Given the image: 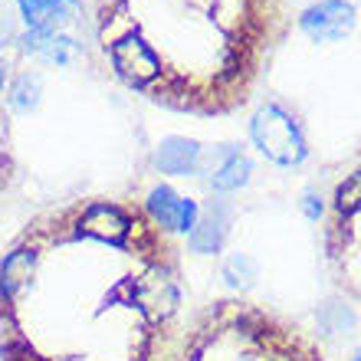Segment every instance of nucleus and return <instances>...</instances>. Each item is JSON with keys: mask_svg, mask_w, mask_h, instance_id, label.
Returning <instances> with one entry per match:
<instances>
[{"mask_svg": "<svg viewBox=\"0 0 361 361\" xmlns=\"http://www.w3.org/2000/svg\"><path fill=\"white\" fill-rule=\"evenodd\" d=\"M178 263L152 214L92 200L0 263V361H164Z\"/></svg>", "mask_w": 361, "mask_h": 361, "instance_id": "1", "label": "nucleus"}, {"mask_svg": "<svg viewBox=\"0 0 361 361\" xmlns=\"http://www.w3.org/2000/svg\"><path fill=\"white\" fill-rule=\"evenodd\" d=\"M178 361H322V352L259 305L220 302L184 335Z\"/></svg>", "mask_w": 361, "mask_h": 361, "instance_id": "2", "label": "nucleus"}, {"mask_svg": "<svg viewBox=\"0 0 361 361\" xmlns=\"http://www.w3.org/2000/svg\"><path fill=\"white\" fill-rule=\"evenodd\" d=\"M329 259L348 293L361 299V207L352 214H335L329 230Z\"/></svg>", "mask_w": 361, "mask_h": 361, "instance_id": "3", "label": "nucleus"}, {"mask_svg": "<svg viewBox=\"0 0 361 361\" xmlns=\"http://www.w3.org/2000/svg\"><path fill=\"white\" fill-rule=\"evenodd\" d=\"M253 138H257L259 148L279 164H293L305 154L299 128H295L293 118L283 115L276 105H267V109L257 115V122H253Z\"/></svg>", "mask_w": 361, "mask_h": 361, "instance_id": "4", "label": "nucleus"}, {"mask_svg": "<svg viewBox=\"0 0 361 361\" xmlns=\"http://www.w3.org/2000/svg\"><path fill=\"white\" fill-rule=\"evenodd\" d=\"M352 23H355V10L348 4H342V0H322V4L305 10L302 17V30L319 43L342 39L352 30Z\"/></svg>", "mask_w": 361, "mask_h": 361, "instance_id": "5", "label": "nucleus"}, {"mask_svg": "<svg viewBox=\"0 0 361 361\" xmlns=\"http://www.w3.org/2000/svg\"><path fill=\"white\" fill-rule=\"evenodd\" d=\"M112 59H115V69H118L125 79L138 82V86H142V82H152V79L158 76V59H154V53L135 37L118 39L112 47Z\"/></svg>", "mask_w": 361, "mask_h": 361, "instance_id": "6", "label": "nucleus"}, {"mask_svg": "<svg viewBox=\"0 0 361 361\" xmlns=\"http://www.w3.org/2000/svg\"><path fill=\"white\" fill-rule=\"evenodd\" d=\"M148 214L158 227L164 230H190L194 227V204L184 197H178L171 188H154L152 200H148Z\"/></svg>", "mask_w": 361, "mask_h": 361, "instance_id": "7", "label": "nucleus"}, {"mask_svg": "<svg viewBox=\"0 0 361 361\" xmlns=\"http://www.w3.org/2000/svg\"><path fill=\"white\" fill-rule=\"evenodd\" d=\"M20 7L37 30H56L79 13L76 0H20Z\"/></svg>", "mask_w": 361, "mask_h": 361, "instance_id": "8", "label": "nucleus"}, {"mask_svg": "<svg viewBox=\"0 0 361 361\" xmlns=\"http://www.w3.org/2000/svg\"><path fill=\"white\" fill-rule=\"evenodd\" d=\"M23 47H27V53L47 59V63H69L73 53H76V47L66 37H56L53 30H37V27L23 37Z\"/></svg>", "mask_w": 361, "mask_h": 361, "instance_id": "9", "label": "nucleus"}, {"mask_svg": "<svg viewBox=\"0 0 361 361\" xmlns=\"http://www.w3.org/2000/svg\"><path fill=\"white\" fill-rule=\"evenodd\" d=\"M154 161L168 174H190L197 168V145L188 138H168V142H161Z\"/></svg>", "mask_w": 361, "mask_h": 361, "instance_id": "10", "label": "nucleus"}, {"mask_svg": "<svg viewBox=\"0 0 361 361\" xmlns=\"http://www.w3.org/2000/svg\"><path fill=\"white\" fill-rule=\"evenodd\" d=\"M37 102H39V82H37V79H30V76H23L17 86H13L10 105H13V109H20V112H27V109H33Z\"/></svg>", "mask_w": 361, "mask_h": 361, "instance_id": "11", "label": "nucleus"}, {"mask_svg": "<svg viewBox=\"0 0 361 361\" xmlns=\"http://www.w3.org/2000/svg\"><path fill=\"white\" fill-rule=\"evenodd\" d=\"M247 171H250L247 158H240V154H233L227 168H224V171H220L217 178H214V184H217V188H233V184H240V180L247 178Z\"/></svg>", "mask_w": 361, "mask_h": 361, "instance_id": "12", "label": "nucleus"}, {"mask_svg": "<svg viewBox=\"0 0 361 361\" xmlns=\"http://www.w3.org/2000/svg\"><path fill=\"white\" fill-rule=\"evenodd\" d=\"M0 86H4V66H0Z\"/></svg>", "mask_w": 361, "mask_h": 361, "instance_id": "13", "label": "nucleus"}, {"mask_svg": "<svg viewBox=\"0 0 361 361\" xmlns=\"http://www.w3.org/2000/svg\"><path fill=\"white\" fill-rule=\"evenodd\" d=\"M355 361H361V355H358V358H355Z\"/></svg>", "mask_w": 361, "mask_h": 361, "instance_id": "14", "label": "nucleus"}]
</instances>
